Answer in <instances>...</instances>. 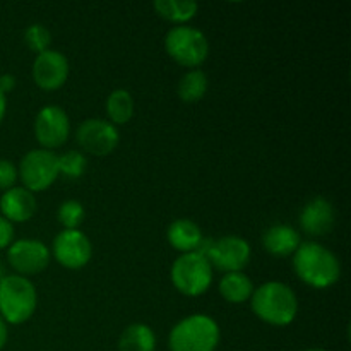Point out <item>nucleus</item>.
<instances>
[{
  "instance_id": "obj_1",
  "label": "nucleus",
  "mask_w": 351,
  "mask_h": 351,
  "mask_svg": "<svg viewBox=\"0 0 351 351\" xmlns=\"http://www.w3.org/2000/svg\"><path fill=\"white\" fill-rule=\"evenodd\" d=\"M293 269L305 285L315 290L332 287L341 276V264L338 257L315 242L300 243L293 256Z\"/></svg>"
},
{
  "instance_id": "obj_2",
  "label": "nucleus",
  "mask_w": 351,
  "mask_h": 351,
  "mask_svg": "<svg viewBox=\"0 0 351 351\" xmlns=\"http://www.w3.org/2000/svg\"><path fill=\"white\" fill-rule=\"evenodd\" d=\"M252 312L271 326H288L295 321L298 300L295 291L280 281H269L254 290L250 297Z\"/></svg>"
},
{
  "instance_id": "obj_3",
  "label": "nucleus",
  "mask_w": 351,
  "mask_h": 351,
  "mask_svg": "<svg viewBox=\"0 0 351 351\" xmlns=\"http://www.w3.org/2000/svg\"><path fill=\"white\" fill-rule=\"evenodd\" d=\"M219 343V326L204 314L182 319L170 331V351H216Z\"/></svg>"
},
{
  "instance_id": "obj_4",
  "label": "nucleus",
  "mask_w": 351,
  "mask_h": 351,
  "mask_svg": "<svg viewBox=\"0 0 351 351\" xmlns=\"http://www.w3.org/2000/svg\"><path fill=\"white\" fill-rule=\"evenodd\" d=\"M36 288L27 278L19 274L5 276L0 283V317L9 324L29 321L36 311Z\"/></svg>"
},
{
  "instance_id": "obj_5",
  "label": "nucleus",
  "mask_w": 351,
  "mask_h": 351,
  "mask_svg": "<svg viewBox=\"0 0 351 351\" xmlns=\"http://www.w3.org/2000/svg\"><path fill=\"white\" fill-rule=\"evenodd\" d=\"M171 283L187 297L206 293L213 283V266L201 252L182 254L171 266Z\"/></svg>"
},
{
  "instance_id": "obj_6",
  "label": "nucleus",
  "mask_w": 351,
  "mask_h": 351,
  "mask_svg": "<svg viewBox=\"0 0 351 351\" xmlns=\"http://www.w3.org/2000/svg\"><path fill=\"white\" fill-rule=\"evenodd\" d=\"M165 50L177 62L187 69L202 65L208 58L209 43L204 33L192 26H177L170 29L165 38Z\"/></svg>"
},
{
  "instance_id": "obj_7",
  "label": "nucleus",
  "mask_w": 351,
  "mask_h": 351,
  "mask_svg": "<svg viewBox=\"0 0 351 351\" xmlns=\"http://www.w3.org/2000/svg\"><path fill=\"white\" fill-rule=\"evenodd\" d=\"M197 252L206 256L211 266L225 273H242L250 261V245L242 237L228 235L211 242L202 240Z\"/></svg>"
},
{
  "instance_id": "obj_8",
  "label": "nucleus",
  "mask_w": 351,
  "mask_h": 351,
  "mask_svg": "<svg viewBox=\"0 0 351 351\" xmlns=\"http://www.w3.org/2000/svg\"><path fill=\"white\" fill-rule=\"evenodd\" d=\"M17 175L23 180L24 189L29 192H41L50 187L60 175L58 156L53 151L33 149L24 154L19 163Z\"/></svg>"
},
{
  "instance_id": "obj_9",
  "label": "nucleus",
  "mask_w": 351,
  "mask_h": 351,
  "mask_svg": "<svg viewBox=\"0 0 351 351\" xmlns=\"http://www.w3.org/2000/svg\"><path fill=\"white\" fill-rule=\"evenodd\" d=\"M82 151L95 156H106L119 146V129L112 122L103 119H88L79 125L75 134Z\"/></svg>"
},
{
  "instance_id": "obj_10",
  "label": "nucleus",
  "mask_w": 351,
  "mask_h": 351,
  "mask_svg": "<svg viewBox=\"0 0 351 351\" xmlns=\"http://www.w3.org/2000/svg\"><path fill=\"white\" fill-rule=\"evenodd\" d=\"M71 134V122L64 108L57 105H48L38 112L34 119V136L43 149H55L67 143Z\"/></svg>"
},
{
  "instance_id": "obj_11",
  "label": "nucleus",
  "mask_w": 351,
  "mask_h": 351,
  "mask_svg": "<svg viewBox=\"0 0 351 351\" xmlns=\"http://www.w3.org/2000/svg\"><path fill=\"white\" fill-rule=\"evenodd\" d=\"M53 257L67 269H81L91 261L93 245L81 230H64L53 240Z\"/></svg>"
},
{
  "instance_id": "obj_12",
  "label": "nucleus",
  "mask_w": 351,
  "mask_h": 351,
  "mask_svg": "<svg viewBox=\"0 0 351 351\" xmlns=\"http://www.w3.org/2000/svg\"><path fill=\"white\" fill-rule=\"evenodd\" d=\"M7 261L14 271L21 274H38L50 263V250L43 242L34 239H23L10 243Z\"/></svg>"
},
{
  "instance_id": "obj_13",
  "label": "nucleus",
  "mask_w": 351,
  "mask_h": 351,
  "mask_svg": "<svg viewBox=\"0 0 351 351\" xmlns=\"http://www.w3.org/2000/svg\"><path fill=\"white\" fill-rule=\"evenodd\" d=\"M33 81L45 91H55L62 88L69 77V62L64 53L57 50H47L36 55L33 62Z\"/></svg>"
},
{
  "instance_id": "obj_14",
  "label": "nucleus",
  "mask_w": 351,
  "mask_h": 351,
  "mask_svg": "<svg viewBox=\"0 0 351 351\" xmlns=\"http://www.w3.org/2000/svg\"><path fill=\"white\" fill-rule=\"evenodd\" d=\"M335 225V208L324 197H315L304 206L300 213V226L312 237L326 235Z\"/></svg>"
},
{
  "instance_id": "obj_15",
  "label": "nucleus",
  "mask_w": 351,
  "mask_h": 351,
  "mask_svg": "<svg viewBox=\"0 0 351 351\" xmlns=\"http://www.w3.org/2000/svg\"><path fill=\"white\" fill-rule=\"evenodd\" d=\"M0 211L10 223H24L36 213V197L24 187H12L0 197Z\"/></svg>"
},
{
  "instance_id": "obj_16",
  "label": "nucleus",
  "mask_w": 351,
  "mask_h": 351,
  "mask_svg": "<svg viewBox=\"0 0 351 351\" xmlns=\"http://www.w3.org/2000/svg\"><path fill=\"white\" fill-rule=\"evenodd\" d=\"M167 239L168 243H170L175 250L189 254L197 252L204 237H202L201 226H199L197 223H194L192 219L182 218L168 226Z\"/></svg>"
},
{
  "instance_id": "obj_17",
  "label": "nucleus",
  "mask_w": 351,
  "mask_h": 351,
  "mask_svg": "<svg viewBox=\"0 0 351 351\" xmlns=\"http://www.w3.org/2000/svg\"><path fill=\"white\" fill-rule=\"evenodd\" d=\"M263 245L276 257H287L297 252L300 247V235L290 225H274L263 235Z\"/></svg>"
},
{
  "instance_id": "obj_18",
  "label": "nucleus",
  "mask_w": 351,
  "mask_h": 351,
  "mask_svg": "<svg viewBox=\"0 0 351 351\" xmlns=\"http://www.w3.org/2000/svg\"><path fill=\"white\" fill-rule=\"evenodd\" d=\"M156 336L146 324H130L123 329L119 339V351H154Z\"/></svg>"
},
{
  "instance_id": "obj_19",
  "label": "nucleus",
  "mask_w": 351,
  "mask_h": 351,
  "mask_svg": "<svg viewBox=\"0 0 351 351\" xmlns=\"http://www.w3.org/2000/svg\"><path fill=\"white\" fill-rule=\"evenodd\" d=\"M219 293L230 304H243L252 297L254 285L243 273H226L219 281Z\"/></svg>"
},
{
  "instance_id": "obj_20",
  "label": "nucleus",
  "mask_w": 351,
  "mask_h": 351,
  "mask_svg": "<svg viewBox=\"0 0 351 351\" xmlns=\"http://www.w3.org/2000/svg\"><path fill=\"white\" fill-rule=\"evenodd\" d=\"M153 7L158 16L170 21V23L180 24V26L191 21L199 9L197 2H192V0H184V2H180V0H156Z\"/></svg>"
},
{
  "instance_id": "obj_21",
  "label": "nucleus",
  "mask_w": 351,
  "mask_h": 351,
  "mask_svg": "<svg viewBox=\"0 0 351 351\" xmlns=\"http://www.w3.org/2000/svg\"><path fill=\"white\" fill-rule=\"evenodd\" d=\"M106 113L113 125H123L134 115V99L127 89H115L106 99Z\"/></svg>"
},
{
  "instance_id": "obj_22",
  "label": "nucleus",
  "mask_w": 351,
  "mask_h": 351,
  "mask_svg": "<svg viewBox=\"0 0 351 351\" xmlns=\"http://www.w3.org/2000/svg\"><path fill=\"white\" fill-rule=\"evenodd\" d=\"M206 91H208V75L199 69L184 74L178 82V96L185 103L201 101Z\"/></svg>"
},
{
  "instance_id": "obj_23",
  "label": "nucleus",
  "mask_w": 351,
  "mask_h": 351,
  "mask_svg": "<svg viewBox=\"0 0 351 351\" xmlns=\"http://www.w3.org/2000/svg\"><path fill=\"white\" fill-rule=\"evenodd\" d=\"M86 168H88V160L79 151H69L58 156V170L67 178H81Z\"/></svg>"
},
{
  "instance_id": "obj_24",
  "label": "nucleus",
  "mask_w": 351,
  "mask_h": 351,
  "mask_svg": "<svg viewBox=\"0 0 351 351\" xmlns=\"http://www.w3.org/2000/svg\"><path fill=\"white\" fill-rule=\"evenodd\" d=\"M84 208L79 201H65L58 206V211H57V218L58 221L64 225L65 230H77V226L84 221Z\"/></svg>"
},
{
  "instance_id": "obj_25",
  "label": "nucleus",
  "mask_w": 351,
  "mask_h": 351,
  "mask_svg": "<svg viewBox=\"0 0 351 351\" xmlns=\"http://www.w3.org/2000/svg\"><path fill=\"white\" fill-rule=\"evenodd\" d=\"M24 41H26L27 48L33 50L34 53H43V51L50 50L51 34L43 24H31L26 31H24Z\"/></svg>"
},
{
  "instance_id": "obj_26",
  "label": "nucleus",
  "mask_w": 351,
  "mask_h": 351,
  "mask_svg": "<svg viewBox=\"0 0 351 351\" xmlns=\"http://www.w3.org/2000/svg\"><path fill=\"white\" fill-rule=\"evenodd\" d=\"M17 168L14 167L12 161L0 160V189L2 191H9L14 187L17 180Z\"/></svg>"
},
{
  "instance_id": "obj_27",
  "label": "nucleus",
  "mask_w": 351,
  "mask_h": 351,
  "mask_svg": "<svg viewBox=\"0 0 351 351\" xmlns=\"http://www.w3.org/2000/svg\"><path fill=\"white\" fill-rule=\"evenodd\" d=\"M14 240V226L12 223L7 221L3 216H0V250L10 247Z\"/></svg>"
},
{
  "instance_id": "obj_28",
  "label": "nucleus",
  "mask_w": 351,
  "mask_h": 351,
  "mask_svg": "<svg viewBox=\"0 0 351 351\" xmlns=\"http://www.w3.org/2000/svg\"><path fill=\"white\" fill-rule=\"evenodd\" d=\"M14 88H16V77H14L12 74L0 75V91H2L3 95L12 91Z\"/></svg>"
},
{
  "instance_id": "obj_29",
  "label": "nucleus",
  "mask_w": 351,
  "mask_h": 351,
  "mask_svg": "<svg viewBox=\"0 0 351 351\" xmlns=\"http://www.w3.org/2000/svg\"><path fill=\"white\" fill-rule=\"evenodd\" d=\"M7 338H9V332H7V322L0 317V350L5 346Z\"/></svg>"
},
{
  "instance_id": "obj_30",
  "label": "nucleus",
  "mask_w": 351,
  "mask_h": 351,
  "mask_svg": "<svg viewBox=\"0 0 351 351\" xmlns=\"http://www.w3.org/2000/svg\"><path fill=\"white\" fill-rule=\"evenodd\" d=\"M5 108H7V99H5V95H3V93L0 91V123H2L3 117H5Z\"/></svg>"
},
{
  "instance_id": "obj_31",
  "label": "nucleus",
  "mask_w": 351,
  "mask_h": 351,
  "mask_svg": "<svg viewBox=\"0 0 351 351\" xmlns=\"http://www.w3.org/2000/svg\"><path fill=\"white\" fill-rule=\"evenodd\" d=\"M5 278V271H3V266L0 264V283H2V280Z\"/></svg>"
},
{
  "instance_id": "obj_32",
  "label": "nucleus",
  "mask_w": 351,
  "mask_h": 351,
  "mask_svg": "<svg viewBox=\"0 0 351 351\" xmlns=\"http://www.w3.org/2000/svg\"><path fill=\"white\" fill-rule=\"evenodd\" d=\"M305 351H326V350H321V348H312V350H305Z\"/></svg>"
}]
</instances>
